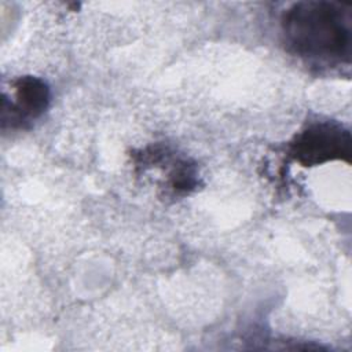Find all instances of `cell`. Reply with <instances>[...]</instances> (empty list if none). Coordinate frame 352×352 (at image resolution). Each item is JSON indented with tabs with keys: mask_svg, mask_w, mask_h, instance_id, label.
<instances>
[{
	"mask_svg": "<svg viewBox=\"0 0 352 352\" xmlns=\"http://www.w3.org/2000/svg\"><path fill=\"white\" fill-rule=\"evenodd\" d=\"M286 48L318 65L349 63L352 48V6L338 1H298L280 16Z\"/></svg>",
	"mask_w": 352,
	"mask_h": 352,
	"instance_id": "1",
	"label": "cell"
},
{
	"mask_svg": "<svg viewBox=\"0 0 352 352\" xmlns=\"http://www.w3.org/2000/svg\"><path fill=\"white\" fill-rule=\"evenodd\" d=\"M351 133L336 121H318L300 131L289 144L290 157L302 166L334 160L349 161Z\"/></svg>",
	"mask_w": 352,
	"mask_h": 352,
	"instance_id": "2",
	"label": "cell"
},
{
	"mask_svg": "<svg viewBox=\"0 0 352 352\" xmlns=\"http://www.w3.org/2000/svg\"><path fill=\"white\" fill-rule=\"evenodd\" d=\"M50 104V88L38 77L23 76L12 82L11 99L3 96L1 121L3 128L10 124L12 128L25 126L38 118Z\"/></svg>",
	"mask_w": 352,
	"mask_h": 352,
	"instance_id": "3",
	"label": "cell"
}]
</instances>
